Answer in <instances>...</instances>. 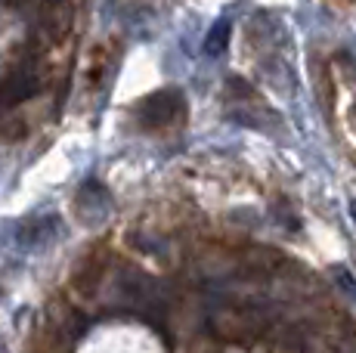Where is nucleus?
Segmentation results:
<instances>
[{"instance_id": "7ed1b4c3", "label": "nucleus", "mask_w": 356, "mask_h": 353, "mask_svg": "<svg viewBox=\"0 0 356 353\" xmlns=\"http://www.w3.org/2000/svg\"><path fill=\"white\" fill-rule=\"evenodd\" d=\"M34 90H38V78H34V72L19 69L3 84V93H0V99H3L6 106H19V103H25L29 97H34Z\"/></svg>"}, {"instance_id": "20e7f679", "label": "nucleus", "mask_w": 356, "mask_h": 353, "mask_svg": "<svg viewBox=\"0 0 356 353\" xmlns=\"http://www.w3.org/2000/svg\"><path fill=\"white\" fill-rule=\"evenodd\" d=\"M59 233V220L56 217H34V220H25L19 227V242L22 245H40V242L53 239Z\"/></svg>"}, {"instance_id": "39448f33", "label": "nucleus", "mask_w": 356, "mask_h": 353, "mask_svg": "<svg viewBox=\"0 0 356 353\" xmlns=\"http://www.w3.org/2000/svg\"><path fill=\"white\" fill-rule=\"evenodd\" d=\"M227 38H229V22H217L214 31L208 35V53H220L227 47Z\"/></svg>"}, {"instance_id": "f257e3e1", "label": "nucleus", "mask_w": 356, "mask_h": 353, "mask_svg": "<svg viewBox=\"0 0 356 353\" xmlns=\"http://www.w3.org/2000/svg\"><path fill=\"white\" fill-rule=\"evenodd\" d=\"M183 112H186V99H183V93L174 90V87L152 93V97H146L136 106V118H140V124L149 127V131L174 124V121L183 118Z\"/></svg>"}, {"instance_id": "f03ea898", "label": "nucleus", "mask_w": 356, "mask_h": 353, "mask_svg": "<svg viewBox=\"0 0 356 353\" xmlns=\"http://www.w3.org/2000/svg\"><path fill=\"white\" fill-rule=\"evenodd\" d=\"M273 353H310V331L300 322H276L273 329H266Z\"/></svg>"}]
</instances>
